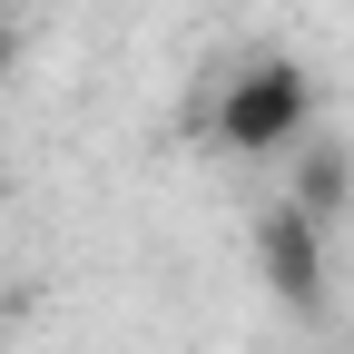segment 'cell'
<instances>
[{"label": "cell", "instance_id": "3", "mask_svg": "<svg viewBox=\"0 0 354 354\" xmlns=\"http://www.w3.org/2000/svg\"><path fill=\"white\" fill-rule=\"evenodd\" d=\"M286 158H295V167H286V207H305V216L335 236V227H344V207H354V158H344L335 138H295Z\"/></svg>", "mask_w": 354, "mask_h": 354}, {"label": "cell", "instance_id": "1", "mask_svg": "<svg viewBox=\"0 0 354 354\" xmlns=\"http://www.w3.org/2000/svg\"><path fill=\"white\" fill-rule=\"evenodd\" d=\"M315 69H305L295 50H246L227 79H216L207 99V128L227 158H286L295 138H315Z\"/></svg>", "mask_w": 354, "mask_h": 354}, {"label": "cell", "instance_id": "4", "mask_svg": "<svg viewBox=\"0 0 354 354\" xmlns=\"http://www.w3.org/2000/svg\"><path fill=\"white\" fill-rule=\"evenodd\" d=\"M20 69V39H10V20H0V79H10Z\"/></svg>", "mask_w": 354, "mask_h": 354}, {"label": "cell", "instance_id": "2", "mask_svg": "<svg viewBox=\"0 0 354 354\" xmlns=\"http://www.w3.org/2000/svg\"><path fill=\"white\" fill-rule=\"evenodd\" d=\"M246 256H256V276H266V295H276L286 315H325V295H335V236H325L305 207L276 197V207L256 216Z\"/></svg>", "mask_w": 354, "mask_h": 354}]
</instances>
